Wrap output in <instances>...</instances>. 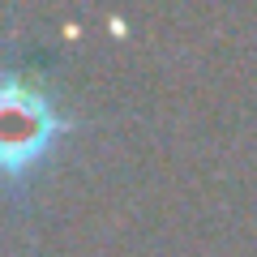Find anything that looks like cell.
<instances>
[{
  "mask_svg": "<svg viewBox=\"0 0 257 257\" xmlns=\"http://www.w3.org/2000/svg\"><path fill=\"white\" fill-rule=\"evenodd\" d=\"M60 133L52 103L26 82H0V172L39 163Z\"/></svg>",
  "mask_w": 257,
  "mask_h": 257,
  "instance_id": "6da1fadb",
  "label": "cell"
}]
</instances>
